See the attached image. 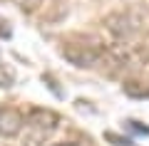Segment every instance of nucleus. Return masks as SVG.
<instances>
[{
	"label": "nucleus",
	"mask_w": 149,
	"mask_h": 146,
	"mask_svg": "<svg viewBox=\"0 0 149 146\" xmlns=\"http://www.w3.org/2000/svg\"><path fill=\"white\" fill-rule=\"evenodd\" d=\"M60 126V114L45 107H35L27 111V134H25V146H45L47 139L57 131Z\"/></svg>",
	"instance_id": "nucleus-1"
},
{
	"label": "nucleus",
	"mask_w": 149,
	"mask_h": 146,
	"mask_svg": "<svg viewBox=\"0 0 149 146\" xmlns=\"http://www.w3.org/2000/svg\"><path fill=\"white\" fill-rule=\"evenodd\" d=\"M104 30L114 37V42H129L144 32V22H142V15L134 10H114V12H107L104 20H102Z\"/></svg>",
	"instance_id": "nucleus-2"
},
{
	"label": "nucleus",
	"mask_w": 149,
	"mask_h": 146,
	"mask_svg": "<svg viewBox=\"0 0 149 146\" xmlns=\"http://www.w3.org/2000/svg\"><path fill=\"white\" fill-rule=\"evenodd\" d=\"M60 55L80 69H95L97 64H102L104 47H95V45H87V42H65L60 47Z\"/></svg>",
	"instance_id": "nucleus-3"
},
{
	"label": "nucleus",
	"mask_w": 149,
	"mask_h": 146,
	"mask_svg": "<svg viewBox=\"0 0 149 146\" xmlns=\"http://www.w3.org/2000/svg\"><path fill=\"white\" fill-rule=\"evenodd\" d=\"M27 126V116L15 107H0V136L17 139Z\"/></svg>",
	"instance_id": "nucleus-4"
},
{
	"label": "nucleus",
	"mask_w": 149,
	"mask_h": 146,
	"mask_svg": "<svg viewBox=\"0 0 149 146\" xmlns=\"http://www.w3.org/2000/svg\"><path fill=\"white\" fill-rule=\"evenodd\" d=\"M122 89H124V94H127V97H134V99H144V97H149V89L144 87L142 82H134V79L124 82Z\"/></svg>",
	"instance_id": "nucleus-5"
},
{
	"label": "nucleus",
	"mask_w": 149,
	"mask_h": 146,
	"mask_svg": "<svg viewBox=\"0 0 149 146\" xmlns=\"http://www.w3.org/2000/svg\"><path fill=\"white\" fill-rule=\"evenodd\" d=\"M42 3H45V0H15V5L20 8L25 15H32V12H37L40 8H42Z\"/></svg>",
	"instance_id": "nucleus-6"
},
{
	"label": "nucleus",
	"mask_w": 149,
	"mask_h": 146,
	"mask_svg": "<svg viewBox=\"0 0 149 146\" xmlns=\"http://www.w3.org/2000/svg\"><path fill=\"white\" fill-rule=\"evenodd\" d=\"M104 139L112 141L114 146H132V139H127V136H119V134H114V131H107Z\"/></svg>",
	"instance_id": "nucleus-7"
},
{
	"label": "nucleus",
	"mask_w": 149,
	"mask_h": 146,
	"mask_svg": "<svg viewBox=\"0 0 149 146\" xmlns=\"http://www.w3.org/2000/svg\"><path fill=\"white\" fill-rule=\"evenodd\" d=\"M55 146H74V144H55Z\"/></svg>",
	"instance_id": "nucleus-8"
}]
</instances>
